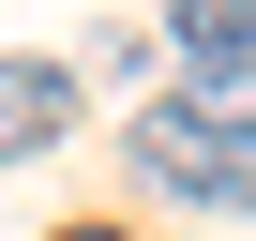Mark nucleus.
<instances>
[{
	"instance_id": "nucleus-1",
	"label": "nucleus",
	"mask_w": 256,
	"mask_h": 241,
	"mask_svg": "<svg viewBox=\"0 0 256 241\" xmlns=\"http://www.w3.org/2000/svg\"><path fill=\"white\" fill-rule=\"evenodd\" d=\"M120 151H136V181H166V196H226V166H241V120L211 106V90H166V106H136L120 120Z\"/></svg>"
},
{
	"instance_id": "nucleus-2",
	"label": "nucleus",
	"mask_w": 256,
	"mask_h": 241,
	"mask_svg": "<svg viewBox=\"0 0 256 241\" xmlns=\"http://www.w3.org/2000/svg\"><path fill=\"white\" fill-rule=\"evenodd\" d=\"M76 106H90V76H76V60H0V166L60 151V136H76Z\"/></svg>"
},
{
	"instance_id": "nucleus-5",
	"label": "nucleus",
	"mask_w": 256,
	"mask_h": 241,
	"mask_svg": "<svg viewBox=\"0 0 256 241\" xmlns=\"http://www.w3.org/2000/svg\"><path fill=\"white\" fill-rule=\"evenodd\" d=\"M211 211H256V136H241V166H226V196H211Z\"/></svg>"
},
{
	"instance_id": "nucleus-6",
	"label": "nucleus",
	"mask_w": 256,
	"mask_h": 241,
	"mask_svg": "<svg viewBox=\"0 0 256 241\" xmlns=\"http://www.w3.org/2000/svg\"><path fill=\"white\" fill-rule=\"evenodd\" d=\"M46 241H136V226H46Z\"/></svg>"
},
{
	"instance_id": "nucleus-3",
	"label": "nucleus",
	"mask_w": 256,
	"mask_h": 241,
	"mask_svg": "<svg viewBox=\"0 0 256 241\" xmlns=\"http://www.w3.org/2000/svg\"><path fill=\"white\" fill-rule=\"evenodd\" d=\"M166 30L196 76H226V60H256V0H166Z\"/></svg>"
},
{
	"instance_id": "nucleus-4",
	"label": "nucleus",
	"mask_w": 256,
	"mask_h": 241,
	"mask_svg": "<svg viewBox=\"0 0 256 241\" xmlns=\"http://www.w3.org/2000/svg\"><path fill=\"white\" fill-rule=\"evenodd\" d=\"M196 90H211V106L241 120V136H256V60H226V76H196Z\"/></svg>"
}]
</instances>
